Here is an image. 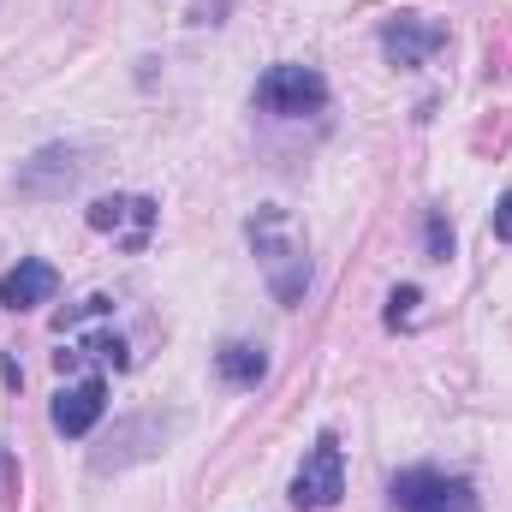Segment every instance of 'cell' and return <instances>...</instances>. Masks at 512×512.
<instances>
[{
  "label": "cell",
  "instance_id": "cell-13",
  "mask_svg": "<svg viewBox=\"0 0 512 512\" xmlns=\"http://www.w3.org/2000/svg\"><path fill=\"white\" fill-rule=\"evenodd\" d=\"M417 298H423L417 286H393V298H387V322H393V328H399V322H411V310H417Z\"/></svg>",
  "mask_w": 512,
  "mask_h": 512
},
{
  "label": "cell",
  "instance_id": "cell-3",
  "mask_svg": "<svg viewBox=\"0 0 512 512\" xmlns=\"http://www.w3.org/2000/svg\"><path fill=\"white\" fill-rule=\"evenodd\" d=\"M393 507L399 512H483V501H477V489L465 477L411 465V471L393 477Z\"/></svg>",
  "mask_w": 512,
  "mask_h": 512
},
{
  "label": "cell",
  "instance_id": "cell-10",
  "mask_svg": "<svg viewBox=\"0 0 512 512\" xmlns=\"http://www.w3.org/2000/svg\"><path fill=\"white\" fill-rule=\"evenodd\" d=\"M215 370H221L227 387H256L262 376H268V352L251 346V340H227V346L215 352Z\"/></svg>",
  "mask_w": 512,
  "mask_h": 512
},
{
  "label": "cell",
  "instance_id": "cell-7",
  "mask_svg": "<svg viewBox=\"0 0 512 512\" xmlns=\"http://www.w3.org/2000/svg\"><path fill=\"white\" fill-rule=\"evenodd\" d=\"M102 411H108V382L102 376H78L72 387H60L54 393V429L60 435H90L96 423H102Z\"/></svg>",
  "mask_w": 512,
  "mask_h": 512
},
{
  "label": "cell",
  "instance_id": "cell-8",
  "mask_svg": "<svg viewBox=\"0 0 512 512\" xmlns=\"http://www.w3.org/2000/svg\"><path fill=\"white\" fill-rule=\"evenodd\" d=\"M90 227L96 233H126L120 245L126 251H143V239L155 227V203L149 197H102V203H90Z\"/></svg>",
  "mask_w": 512,
  "mask_h": 512
},
{
  "label": "cell",
  "instance_id": "cell-4",
  "mask_svg": "<svg viewBox=\"0 0 512 512\" xmlns=\"http://www.w3.org/2000/svg\"><path fill=\"white\" fill-rule=\"evenodd\" d=\"M340 495H346V453H340L334 435H316V447L304 453V465L292 477V507L328 512V507H340Z\"/></svg>",
  "mask_w": 512,
  "mask_h": 512
},
{
  "label": "cell",
  "instance_id": "cell-15",
  "mask_svg": "<svg viewBox=\"0 0 512 512\" xmlns=\"http://www.w3.org/2000/svg\"><path fill=\"white\" fill-rule=\"evenodd\" d=\"M12 489H18V459L0 447V495H12Z\"/></svg>",
  "mask_w": 512,
  "mask_h": 512
},
{
  "label": "cell",
  "instance_id": "cell-6",
  "mask_svg": "<svg viewBox=\"0 0 512 512\" xmlns=\"http://www.w3.org/2000/svg\"><path fill=\"white\" fill-rule=\"evenodd\" d=\"M78 173H84L78 149H66V143H48L42 155H30V161L18 167V191H30V197H66V191L78 185Z\"/></svg>",
  "mask_w": 512,
  "mask_h": 512
},
{
  "label": "cell",
  "instance_id": "cell-12",
  "mask_svg": "<svg viewBox=\"0 0 512 512\" xmlns=\"http://www.w3.org/2000/svg\"><path fill=\"white\" fill-rule=\"evenodd\" d=\"M453 256V227H447V215L435 209L429 215V262H447Z\"/></svg>",
  "mask_w": 512,
  "mask_h": 512
},
{
  "label": "cell",
  "instance_id": "cell-11",
  "mask_svg": "<svg viewBox=\"0 0 512 512\" xmlns=\"http://www.w3.org/2000/svg\"><path fill=\"white\" fill-rule=\"evenodd\" d=\"M78 358H102V364H114V370H126V364H131L120 334H90L78 352H60V370H66V364H78Z\"/></svg>",
  "mask_w": 512,
  "mask_h": 512
},
{
  "label": "cell",
  "instance_id": "cell-5",
  "mask_svg": "<svg viewBox=\"0 0 512 512\" xmlns=\"http://www.w3.org/2000/svg\"><path fill=\"white\" fill-rule=\"evenodd\" d=\"M441 48H447V24H435V18H423V12H399V18L382 24V54L399 66V72L429 66Z\"/></svg>",
  "mask_w": 512,
  "mask_h": 512
},
{
  "label": "cell",
  "instance_id": "cell-9",
  "mask_svg": "<svg viewBox=\"0 0 512 512\" xmlns=\"http://www.w3.org/2000/svg\"><path fill=\"white\" fill-rule=\"evenodd\" d=\"M54 292H60V274H54V262H42V256H24L18 268L0 274V304H6V310H36V304H48Z\"/></svg>",
  "mask_w": 512,
  "mask_h": 512
},
{
  "label": "cell",
  "instance_id": "cell-2",
  "mask_svg": "<svg viewBox=\"0 0 512 512\" xmlns=\"http://www.w3.org/2000/svg\"><path fill=\"white\" fill-rule=\"evenodd\" d=\"M256 108L274 114V120H304V114H322L328 108V78L316 66H298V60H280L256 78Z\"/></svg>",
  "mask_w": 512,
  "mask_h": 512
},
{
  "label": "cell",
  "instance_id": "cell-1",
  "mask_svg": "<svg viewBox=\"0 0 512 512\" xmlns=\"http://www.w3.org/2000/svg\"><path fill=\"white\" fill-rule=\"evenodd\" d=\"M251 251H256V268H262V280H268V292H274V304H304V292H310V256H304V239H298V227H292V215L286 209H256L251 215Z\"/></svg>",
  "mask_w": 512,
  "mask_h": 512
},
{
  "label": "cell",
  "instance_id": "cell-14",
  "mask_svg": "<svg viewBox=\"0 0 512 512\" xmlns=\"http://www.w3.org/2000/svg\"><path fill=\"white\" fill-rule=\"evenodd\" d=\"M489 227H495V239H501V245H512V191L495 203V221H489Z\"/></svg>",
  "mask_w": 512,
  "mask_h": 512
}]
</instances>
